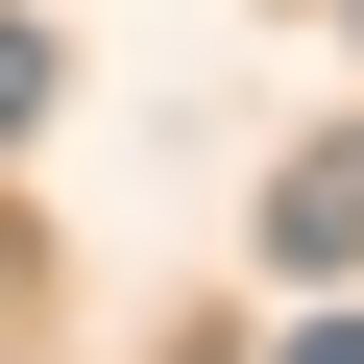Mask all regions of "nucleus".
I'll return each mask as SVG.
<instances>
[{
	"label": "nucleus",
	"instance_id": "obj_1",
	"mask_svg": "<svg viewBox=\"0 0 364 364\" xmlns=\"http://www.w3.org/2000/svg\"><path fill=\"white\" fill-rule=\"evenodd\" d=\"M267 243H291V267H364V146H291V170H267Z\"/></svg>",
	"mask_w": 364,
	"mask_h": 364
},
{
	"label": "nucleus",
	"instance_id": "obj_2",
	"mask_svg": "<svg viewBox=\"0 0 364 364\" xmlns=\"http://www.w3.org/2000/svg\"><path fill=\"white\" fill-rule=\"evenodd\" d=\"M25 122H49V25H0V146H25Z\"/></svg>",
	"mask_w": 364,
	"mask_h": 364
},
{
	"label": "nucleus",
	"instance_id": "obj_3",
	"mask_svg": "<svg viewBox=\"0 0 364 364\" xmlns=\"http://www.w3.org/2000/svg\"><path fill=\"white\" fill-rule=\"evenodd\" d=\"M291 364H364V316H291Z\"/></svg>",
	"mask_w": 364,
	"mask_h": 364
},
{
	"label": "nucleus",
	"instance_id": "obj_4",
	"mask_svg": "<svg viewBox=\"0 0 364 364\" xmlns=\"http://www.w3.org/2000/svg\"><path fill=\"white\" fill-rule=\"evenodd\" d=\"M340 25H364V0H340Z\"/></svg>",
	"mask_w": 364,
	"mask_h": 364
}]
</instances>
